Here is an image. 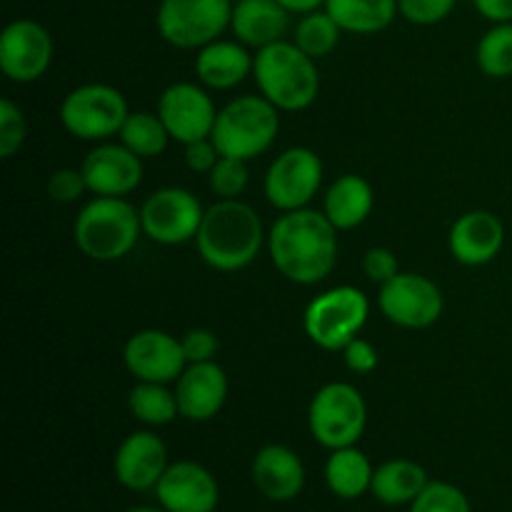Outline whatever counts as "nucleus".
Listing matches in <instances>:
<instances>
[{"instance_id": "nucleus-1", "label": "nucleus", "mask_w": 512, "mask_h": 512, "mask_svg": "<svg viewBox=\"0 0 512 512\" xmlns=\"http://www.w3.org/2000/svg\"><path fill=\"white\" fill-rule=\"evenodd\" d=\"M268 253L290 283L318 285L338 263V228L320 210H290L270 228Z\"/></svg>"}, {"instance_id": "nucleus-2", "label": "nucleus", "mask_w": 512, "mask_h": 512, "mask_svg": "<svg viewBox=\"0 0 512 512\" xmlns=\"http://www.w3.org/2000/svg\"><path fill=\"white\" fill-rule=\"evenodd\" d=\"M265 235L263 220L253 205L235 200H218L203 215L195 245L210 268L220 273H235L253 263L263 250Z\"/></svg>"}, {"instance_id": "nucleus-3", "label": "nucleus", "mask_w": 512, "mask_h": 512, "mask_svg": "<svg viewBox=\"0 0 512 512\" xmlns=\"http://www.w3.org/2000/svg\"><path fill=\"white\" fill-rule=\"evenodd\" d=\"M253 78L258 83L260 95L283 113H298V110L310 108L320 93L315 58H310L288 40L258 50L253 63Z\"/></svg>"}, {"instance_id": "nucleus-4", "label": "nucleus", "mask_w": 512, "mask_h": 512, "mask_svg": "<svg viewBox=\"0 0 512 512\" xmlns=\"http://www.w3.org/2000/svg\"><path fill=\"white\" fill-rule=\"evenodd\" d=\"M143 233L140 213L125 198L95 195L78 213L73 238L80 253L98 263L125 258Z\"/></svg>"}, {"instance_id": "nucleus-5", "label": "nucleus", "mask_w": 512, "mask_h": 512, "mask_svg": "<svg viewBox=\"0 0 512 512\" xmlns=\"http://www.w3.org/2000/svg\"><path fill=\"white\" fill-rule=\"evenodd\" d=\"M280 110L263 95H240L218 110L213 143L225 158L253 160L275 143Z\"/></svg>"}, {"instance_id": "nucleus-6", "label": "nucleus", "mask_w": 512, "mask_h": 512, "mask_svg": "<svg viewBox=\"0 0 512 512\" xmlns=\"http://www.w3.org/2000/svg\"><path fill=\"white\" fill-rule=\"evenodd\" d=\"M368 315L370 303L363 290L338 285L310 300L303 315V328L318 348L335 353L358 338L368 323Z\"/></svg>"}, {"instance_id": "nucleus-7", "label": "nucleus", "mask_w": 512, "mask_h": 512, "mask_svg": "<svg viewBox=\"0 0 512 512\" xmlns=\"http://www.w3.org/2000/svg\"><path fill=\"white\" fill-rule=\"evenodd\" d=\"M368 425V405L350 383H328L313 395L308 428L323 448L340 450L358 443Z\"/></svg>"}, {"instance_id": "nucleus-8", "label": "nucleus", "mask_w": 512, "mask_h": 512, "mask_svg": "<svg viewBox=\"0 0 512 512\" xmlns=\"http://www.w3.org/2000/svg\"><path fill=\"white\" fill-rule=\"evenodd\" d=\"M130 110L113 85L88 83L73 88L60 103V123L73 138L108 140L120 135Z\"/></svg>"}, {"instance_id": "nucleus-9", "label": "nucleus", "mask_w": 512, "mask_h": 512, "mask_svg": "<svg viewBox=\"0 0 512 512\" xmlns=\"http://www.w3.org/2000/svg\"><path fill=\"white\" fill-rule=\"evenodd\" d=\"M233 18V0H160L158 33L165 43L200 50L220 40Z\"/></svg>"}, {"instance_id": "nucleus-10", "label": "nucleus", "mask_w": 512, "mask_h": 512, "mask_svg": "<svg viewBox=\"0 0 512 512\" xmlns=\"http://www.w3.org/2000/svg\"><path fill=\"white\" fill-rule=\"evenodd\" d=\"M323 183V160L315 150L288 148L270 163L265 173V198L280 213L308 208Z\"/></svg>"}, {"instance_id": "nucleus-11", "label": "nucleus", "mask_w": 512, "mask_h": 512, "mask_svg": "<svg viewBox=\"0 0 512 512\" xmlns=\"http://www.w3.org/2000/svg\"><path fill=\"white\" fill-rule=\"evenodd\" d=\"M203 205L190 190L160 188L148 195L140 208L143 235L160 245H180L195 240L203 223Z\"/></svg>"}, {"instance_id": "nucleus-12", "label": "nucleus", "mask_w": 512, "mask_h": 512, "mask_svg": "<svg viewBox=\"0 0 512 512\" xmlns=\"http://www.w3.org/2000/svg\"><path fill=\"white\" fill-rule=\"evenodd\" d=\"M378 303L390 323L408 330L430 328L445 308L438 285L418 273H398L390 283L380 285Z\"/></svg>"}, {"instance_id": "nucleus-13", "label": "nucleus", "mask_w": 512, "mask_h": 512, "mask_svg": "<svg viewBox=\"0 0 512 512\" xmlns=\"http://www.w3.org/2000/svg\"><path fill=\"white\" fill-rule=\"evenodd\" d=\"M53 60V38L38 20L20 18L0 35V70L13 83H35Z\"/></svg>"}, {"instance_id": "nucleus-14", "label": "nucleus", "mask_w": 512, "mask_h": 512, "mask_svg": "<svg viewBox=\"0 0 512 512\" xmlns=\"http://www.w3.org/2000/svg\"><path fill=\"white\" fill-rule=\"evenodd\" d=\"M158 115L175 143H193L213 135L218 110L213 98L195 83H173L158 100Z\"/></svg>"}, {"instance_id": "nucleus-15", "label": "nucleus", "mask_w": 512, "mask_h": 512, "mask_svg": "<svg viewBox=\"0 0 512 512\" xmlns=\"http://www.w3.org/2000/svg\"><path fill=\"white\" fill-rule=\"evenodd\" d=\"M125 368L138 383H173L188 368L183 343L165 330H140L123 348Z\"/></svg>"}, {"instance_id": "nucleus-16", "label": "nucleus", "mask_w": 512, "mask_h": 512, "mask_svg": "<svg viewBox=\"0 0 512 512\" xmlns=\"http://www.w3.org/2000/svg\"><path fill=\"white\" fill-rule=\"evenodd\" d=\"M155 498L165 512H215L220 503V485L208 468L193 460L168 465Z\"/></svg>"}, {"instance_id": "nucleus-17", "label": "nucleus", "mask_w": 512, "mask_h": 512, "mask_svg": "<svg viewBox=\"0 0 512 512\" xmlns=\"http://www.w3.org/2000/svg\"><path fill=\"white\" fill-rule=\"evenodd\" d=\"M80 170L93 195L125 198L143 180V158L123 143H100L85 155Z\"/></svg>"}, {"instance_id": "nucleus-18", "label": "nucleus", "mask_w": 512, "mask_h": 512, "mask_svg": "<svg viewBox=\"0 0 512 512\" xmlns=\"http://www.w3.org/2000/svg\"><path fill=\"white\" fill-rule=\"evenodd\" d=\"M168 448L160 440V435L150 433V430H138L130 433L128 438L120 443L118 453H115L113 470L115 478L123 488L135 490V493H145V490H155L160 478L168 470Z\"/></svg>"}, {"instance_id": "nucleus-19", "label": "nucleus", "mask_w": 512, "mask_h": 512, "mask_svg": "<svg viewBox=\"0 0 512 512\" xmlns=\"http://www.w3.org/2000/svg\"><path fill=\"white\" fill-rule=\"evenodd\" d=\"M228 375L215 360L208 363H190L175 385L180 415L190 423L213 420L228 400Z\"/></svg>"}, {"instance_id": "nucleus-20", "label": "nucleus", "mask_w": 512, "mask_h": 512, "mask_svg": "<svg viewBox=\"0 0 512 512\" xmlns=\"http://www.w3.org/2000/svg\"><path fill=\"white\" fill-rule=\"evenodd\" d=\"M450 255L468 268L493 263L505 245V225L490 210H470L460 215L448 235Z\"/></svg>"}, {"instance_id": "nucleus-21", "label": "nucleus", "mask_w": 512, "mask_h": 512, "mask_svg": "<svg viewBox=\"0 0 512 512\" xmlns=\"http://www.w3.org/2000/svg\"><path fill=\"white\" fill-rule=\"evenodd\" d=\"M253 483L273 503H288L305 488V465L285 445H265L253 458Z\"/></svg>"}, {"instance_id": "nucleus-22", "label": "nucleus", "mask_w": 512, "mask_h": 512, "mask_svg": "<svg viewBox=\"0 0 512 512\" xmlns=\"http://www.w3.org/2000/svg\"><path fill=\"white\" fill-rule=\"evenodd\" d=\"M230 28L240 43L260 50L285 40L290 13L278 0H240V3H233Z\"/></svg>"}, {"instance_id": "nucleus-23", "label": "nucleus", "mask_w": 512, "mask_h": 512, "mask_svg": "<svg viewBox=\"0 0 512 512\" xmlns=\"http://www.w3.org/2000/svg\"><path fill=\"white\" fill-rule=\"evenodd\" d=\"M253 63L255 58L245 50L243 43L213 40L210 45L200 48L198 58H195V75L205 88L230 90L253 73Z\"/></svg>"}, {"instance_id": "nucleus-24", "label": "nucleus", "mask_w": 512, "mask_h": 512, "mask_svg": "<svg viewBox=\"0 0 512 512\" xmlns=\"http://www.w3.org/2000/svg\"><path fill=\"white\" fill-rule=\"evenodd\" d=\"M375 205L373 188L360 175H340L328 188L323 200V213L338 230H353L370 218Z\"/></svg>"}, {"instance_id": "nucleus-25", "label": "nucleus", "mask_w": 512, "mask_h": 512, "mask_svg": "<svg viewBox=\"0 0 512 512\" xmlns=\"http://www.w3.org/2000/svg\"><path fill=\"white\" fill-rule=\"evenodd\" d=\"M373 465L368 455L355 445L340 450H330V458L325 463V483L330 493L340 500H355L365 495L373 485Z\"/></svg>"}, {"instance_id": "nucleus-26", "label": "nucleus", "mask_w": 512, "mask_h": 512, "mask_svg": "<svg viewBox=\"0 0 512 512\" xmlns=\"http://www.w3.org/2000/svg\"><path fill=\"white\" fill-rule=\"evenodd\" d=\"M428 483L423 465L413 460H388L375 470L370 493L385 505H410Z\"/></svg>"}, {"instance_id": "nucleus-27", "label": "nucleus", "mask_w": 512, "mask_h": 512, "mask_svg": "<svg viewBox=\"0 0 512 512\" xmlns=\"http://www.w3.org/2000/svg\"><path fill=\"white\" fill-rule=\"evenodd\" d=\"M325 10L343 33L355 35L380 33L400 13L398 0H325Z\"/></svg>"}, {"instance_id": "nucleus-28", "label": "nucleus", "mask_w": 512, "mask_h": 512, "mask_svg": "<svg viewBox=\"0 0 512 512\" xmlns=\"http://www.w3.org/2000/svg\"><path fill=\"white\" fill-rule=\"evenodd\" d=\"M170 140L173 138H170L160 115L148 113V110L130 113L123 130H120V143L133 150L135 155H140V158H155V155L168 148Z\"/></svg>"}, {"instance_id": "nucleus-29", "label": "nucleus", "mask_w": 512, "mask_h": 512, "mask_svg": "<svg viewBox=\"0 0 512 512\" xmlns=\"http://www.w3.org/2000/svg\"><path fill=\"white\" fill-rule=\"evenodd\" d=\"M128 408L145 425H168L180 415L178 398L163 383H138L130 390Z\"/></svg>"}, {"instance_id": "nucleus-30", "label": "nucleus", "mask_w": 512, "mask_h": 512, "mask_svg": "<svg viewBox=\"0 0 512 512\" xmlns=\"http://www.w3.org/2000/svg\"><path fill=\"white\" fill-rule=\"evenodd\" d=\"M340 33H343V28L335 23L328 10H313V13L303 15L300 23L295 25L293 43L310 58L320 60L338 48Z\"/></svg>"}, {"instance_id": "nucleus-31", "label": "nucleus", "mask_w": 512, "mask_h": 512, "mask_svg": "<svg viewBox=\"0 0 512 512\" xmlns=\"http://www.w3.org/2000/svg\"><path fill=\"white\" fill-rule=\"evenodd\" d=\"M480 70L488 78H510L512 75V23H495L480 38L475 50Z\"/></svg>"}, {"instance_id": "nucleus-32", "label": "nucleus", "mask_w": 512, "mask_h": 512, "mask_svg": "<svg viewBox=\"0 0 512 512\" xmlns=\"http://www.w3.org/2000/svg\"><path fill=\"white\" fill-rule=\"evenodd\" d=\"M410 512H470V503L455 485L430 480L423 493L410 503Z\"/></svg>"}, {"instance_id": "nucleus-33", "label": "nucleus", "mask_w": 512, "mask_h": 512, "mask_svg": "<svg viewBox=\"0 0 512 512\" xmlns=\"http://www.w3.org/2000/svg\"><path fill=\"white\" fill-rule=\"evenodd\" d=\"M208 178L210 190H213L220 200L240 198V193L248 188V160L225 158V155H220V160L215 163V168L210 170Z\"/></svg>"}, {"instance_id": "nucleus-34", "label": "nucleus", "mask_w": 512, "mask_h": 512, "mask_svg": "<svg viewBox=\"0 0 512 512\" xmlns=\"http://www.w3.org/2000/svg\"><path fill=\"white\" fill-rule=\"evenodd\" d=\"M28 135V125H25V115L13 100H0V158H13L25 143Z\"/></svg>"}, {"instance_id": "nucleus-35", "label": "nucleus", "mask_w": 512, "mask_h": 512, "mask_svg": "<svg viewBox=\"0 0 512 512\" xmlns=\"http://www.w3.org/2000/svg\"><path fill=\"white\" fill-rule=\"evenodd\" d=\"M458 0H398V10L408 23L435 25L453 13Z\"/></svg>"}, {"instance_id": "nucleus-36", "label": "nucleus", "mask_w": 512, "mask_h": 512, "mask_svg": "<svg viewBox=\"0 0 512 512\" xmlns=\"http://www.w3.org/2000/svg\"><path fill=\"white\" fill-rule=\"evenodd\" d=\"M85 190H88V183H85L83 178V170L60 168L48 178L50 200H55V203L60 205L75 203V200H80V195H83Z\"/></svg>"}, {"instance_id": "nucleus-37", "label": "nucleus", "mask_w": 512, "mask_h": 512, "mask_svg": "<svg viewBox=\"0 0 512 512\" xmlns=\"http://www.w3.org/2000/svg\"><path fill=\"white\" fill-rule=\"evenodd\" d=\"M363 273H365V278H368L370 283H375V285L390 283V280H393L395 275L400 273L398 258H395L393 250L380 248V245H378V248L365 250Z\"/></svg>"}, {"instance_id": "nucleus-38", "label": "nucleus", "mask_w": 512, "mask_h": 512, "mask_svg": "<svg viewBox=\"0 0 512 512\" xmlns=\"http://www.w3.org/2000/svg\"><path fill=\"white\" fill-rule=\"evenodd\" d=\"M180 343H183L188 365L190 363H208V360L215 358V353H218V348H220V343H218V338H215L213 330H205V328L188 330V333L180 338Z\"/></svg>"}, {"instance_id": "nucleus-39", "label": "nucleus", "mask_w": 512, "mask_h": 512, "mask_svg": "<svg viewBox=\"0 0 512 512\" xmlns=\"http://www.w3.org/2000/svg\"><path fill=\"white\" fill-rule=\"evenodd\" d=\"M343 358H345V365H348V370H353V373H358V375L373 373L380 363L375 345L368 343L365 338H360V335L345 345Z\"/></svg>"}, {"instance_id": "nucleus-40", "label": "nucleus", "mask_w": 512, "mask_h": 512, "mask_svg": "<svg viewBox=\"0 0 512 512\" xmlns=\"http://www.w3.org/2000/svg\"><path fill=\"white\" fill-rule=\"evenodd\" d=\"M185 165H188L193 173H210L215 168V163L220 160V150L215 148L213 138L193 140V143L185 145Z\"/></svg>"}, {"instance_id": "nucleus-41", "label": "nucleus", "mask_w": 512, "mask_h": 512, "mask_svg": "<svg viewBox=\"0 0 512 512\" xmlns=\"http://www.w3.org/2000/svg\"><path fill=\"white\" fill-rule=\"evenodd\" d=\"M473 5L493 23H512V0H473Z\"/></svg>"}, {"instance_id": "nucleus-42", "label": "nucleus", "mask_w": 512, "mask_h": 512, "mask_svg": "<svg viewBox=\"0 0 512 512\" xmlns=\"http://www.w3.org/2000/svg\"><path fill=\"white\" fill-rule=\"evenodd\" d=\"M288 13H300L308 15L313 10H320V5H325V0H278Z\"/></svg>"}, {"instance_id": "nucleus-43", "label": "nucleus", "mask_w": 512, "mask_h": 512, "mask_svg": "<svg viewBox=\"0 0 512 512\" xmlns=\"http://www.w3.org/2000/svg\"><path fill=\"white\" fill-rule=\"evenodd\" d=\"M128 512H165V510H155V508H133Z\"/></svg>"}, {"instance_id": "nucleus-44", "label": "nucleus", "mask_w": 512, "mask_h": 512, "mask_svg": "<svg viewBox=\"0 0 512 512\" xmlns=\"http://www.w3.org/2000/svg\"><path fill=\"white\" fill-rule=\"evenodd\" d=\"M233 3H240V0H233Z\"/></svg>"}]
</instances>
